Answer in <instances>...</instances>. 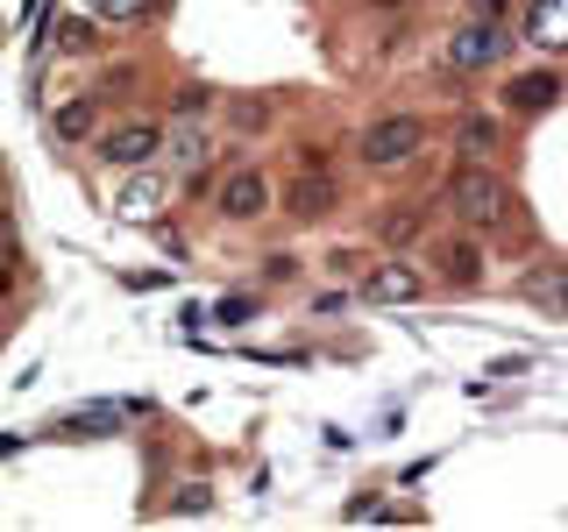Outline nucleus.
<instances>
[{
    "label": "nucleus",
    "instance_id": "nucleus-3",
    "mask_svg": "<svg viewBox=\"0 0 568 532\" xmlns=\"http://www.w3.org/2000/svg\"><path fill=\"white\" fill-rule=\"evenodd\" d=\"M505 50H511V29H497V22H462L448 35V71H490V64H505Z\"/></svg>",
    "mask_w": 568,
    "mask_h": 532
},
{
    "label": "nucleus",
    "instance_id": "nucleus-13",
    "mask_svg": "<svg viewBox=\"0 0 568 532\" xmlns=\"http://www.w3.org/2000/svg\"><path fill=\"white\" fill-rule=\"evenodd\" d=\"M93 121H100V100H71L50 114V129H58V142H85L93 135Z\"/></svg>",
    "mask_w": 568,
    "mask_h": 532
},
{
    "label": "nucleus",
    "instance_id": "nucleus-17",
    "mask_svg": "<svg viewBox=\"0 0 568 532\" xmlns=\"http://www.w3.org/2000/svg\"><path fill=\"white\" fill-rule=\"evenodd\" d=\"M462 150H469V156L497 150V121H484V114H462Z\"/></svg>",
    "mask_w": 568,
    "mask_h": 532
},
{
    "label": "nucleus",
    "instance_id": "nucleus-25",
    "mask_svg": "<svg viewBox=\"0 0 568 532\" xmlns=\"http://www.w3.org/2000/svg\"><path fill=\"white\" fill-rule=\"evenodd\" d=\"M369 8H405V0H369Z\"/></svg>",
    "mask_w": 568,
    "mask_h": 532
},
{
    "label": "nucleus",
    "instance_id": "nucleus-16",
    "mask_svg": "<svg viewBox=\"0 0 568 532\" xmlns=\"http://www.w3.org/2000/svg\"><path fill=\"white\" fill-rule=\"evenodd\" d=\"M377 235H384L390 248H413V242H419V213H413V206H405V213H384Z\"/></svg>",
    "mask_w": 568,
    "mask_h": 532
},
{
    "label": "nucleus",
    "instance_id": "nucleus-7",
    "mask_svg": "<svg viewBox=\"0 0 568 532\" xmlns=\"http://www.w3.org/2000/svg\"><path fill=\"white\" fill-rule=\"evenodd\" d=\"M284 206H292V221H327L334 206H342V185H334L327 171H306L284 185Z\"/></svg>",
    "mask_w": 568,
    "mask_h": 532
},
{
    "label": "nucleus",
    "instance_id": "nucleus-4",
    "mask_svg": "<svg viewBox=\"0 0 568 532\" xmlns=\"http://www.w3.org/2000/svg\"><path fill=\"white\" fill-rule=\"evenodd\" d=\"M271 177L263 171H227L221 185H213V213H221V221H263V213H271Z\"/></svg>",
    "mask_w": 568,
    "mask_h": 532
},
{
    "label": "nucleus",
    "instance_id": "nucleus-6",
    "mask_svg": "<svg viewBox=\"0 0 568 532\" xmlns=\"http://www.w3.org/2000/svg\"><path fill=\"white\" fill-rule=\"evenodd\" d=\"M164 150H171V177H192V185H200L206 164H213V135L200 129V121H171Z\"/></svg>",
    "mask_w": 568,
    "mask_h": 532
},
{
    "label": "nucleus",
    "instance_id": "nucleus-11",
    "mask_svg": "<svg viewBox=\"0 0 568 532\" xmlns=\"http://www.w3.org/2000/svg\"><path fill=\"white\" fill-rule=\"evenodd\" d=\"M434 263H440V277H448L455 291H476V284H484V248L476 242H440Z\"/></svg>",
    "mask_w": 568,
    "mask_h": 532
},
{
    "label": "nucleus",
    "instance_id": "nucleus-12",
    "mask_svg": "<svg viewBox=\"0 0 568 532\" xmlns=\"http://www.w3.org/2000/svg\"><path fill=\"white\" fill-rule=\"evenodd\" d=\"M526 35H532L540 50H568V0H532Z\"/></svg>",
    "mask_w": 568,
    "mask_h": 532
},
{
    "label": "nucleus",
    "instance_id": "nucleus-2",
    "mask_svg": "<svg viewBox=\"0 0 568 532\" xmlns=\"http://www.w3.org/2000/svg\"><path fill=\"white\" fill-rule=\"evenodd\" d=\"M355 150H363L369 171H405L426 150V121L419 114H384V121H369V129H363Z\"/></svg>",
    "mask_w": 568,
    "mask_h": 532
},
{
    "label": "nucleus",
    "instance_id": "nucleus-19",
    "mask_svg": "<svg viewBox=\"0 0 568 532\" xmlns=\"http://www.w3.org/2000/svg\"><path fill=\"white\" fill-rule=\"evenodd\" d=\"M206 106H213L206 85H185V93H178V121H206Z\"/></svg>",
    "mask_w": 568,
    "mask_h": 532
},
{
    "label": "nucleus",
    "instance_id": "nucleus-14",
    "mask_svg": "<svg viewBox=\"0 0 568 532\" xmlns=\"http://www.w3.org/2000/svg\"><path fill=\"white\" fill-rule=\"evenodd\" d=\"M526 298H532V306H547V313H568V277L561 270H532L526 277Z\"/></svg>",
    "mask_w": 568,
    "mask_h": 532
},
{
    "label": "nucleus",
    "instance_id": "nucleus-18",
    "mask_svg": "<svg viewBox=\"0 0 568 532\" xmlns=\"http://www.w3.org/2000/svg\"><path fill=\"white\" fill-rule=\"evenodd\" d=\"M327 270L342 277V284H348V277H369V256H363V248H334V256H327Z\"/></svg>",
    "mask_w": 568,
    "mask_h": 532
},
{
    "label": "nucleus",
    "instance_id": "nucleus-20",
    "mask_svg": "<svg viewBox=\"0 0 568 532\" xmlns=\"http://www.w3.org/2000/svg\"><path fill=\"white\" fill-rule=\"evenodd\" d=\"M106 426H121V412H79V419H64L58 433H106Z\"/></svg>",
    "mask_w": 568,
    "mask_h": 532
},
{
    "label": "nucleus",
    "instance_id": "nucleus-5",
    "mask_svg": "<svg viewBox=\"0 0 568 532\" xmlns=\"http://www.w3.org/2000/svg\"><path fill=\"white\" fill-rule=\"evenodd\" d=\"M156 150H164V129H156V121H121V129L100 135V156H106L114 171H142Z\"/></svg>",
    "mask_w": 568,
    "mask_h": 532
},
{
    "label": "nucleus",
    "instance_id": "nucleus-8",
    "mask_svg": "<svg viewBox=\"0 0 568 532\" xmlns=\"http://www.w3.org/2000/svg\"><path fill=\"white\" fill-rule=\"evenodd\" d=\"M164 200H171V177L142 164V171L129 177V185H121V200H114V213H121V221H156V213H164Z\"/></svg>",
    "mask_w": 568,
    "mask_h": 532
},
{
    "label": "nucleus",
    "instance_id": "nucleus-21",
    "mask_svg": "<svg viewBox=\"0 0 568 532\" xmlns=\"http://www.w3.org/2000/svg\"><path fill=\"white\" fill-rule=\"evenodd\" d=\"M263 277H284V284H292L298 277V256H284V248H277V256H263Z\"/></svg>",
    "mask_w": 568,
    "mask_h": 532
},
{
    "label": "nucleus",
    "instance_id": "nucleus-22",
    "mask_svg": "<svg viewBox=\"0 0 568 532\" xmlns=\"http://www.w3.org/2000/svg\"><path fill=\"white\" fill-rule=\"evenodd\" d=\"M476 22H497V29H505L511 22V0H476Z\"/></svg>",
    "mask_w": 568,
    "mask_h": 532
},
{
    "label": "nucleus",
    "instance_id": "nucleus-9",
    "mask_svg": "<svg viewBox=\"0 0 568 532\" xmlns=\"http://www.w3.org/2000/svg\"><path fill=\"white\" fill-rule=\"evenodd\" d=\"M363 298H369V306H413V298H419V270H413V263H369Z\"/></svg>",
    "mask_w": 568,
    "mask_h": 532
},
{
    "label": "nucleus",
    "instance_id": "nucleus-10",
    "mask_svg": "<svg viewBox=\"0 0 568 532\" xmlns=\"http://www.w3.org/2000/svg\"><path fill=\"white\" fill-rule=\"evenodd\" d=\"M555 100H561V79H555V71H519V79L505 85V106H511V114H547Z\"/></svg>",
    "mask_w": 568,
    "mask_h": 532
},
{
    "label": "nucleus",
    "instance_id": "nucleus-15",
    "mask_svg": "<svg viewBox=\"0 0 568 532\" xmlns=\"http://www.w3.org/2000/svg\"><path fill=\"white\" fill-rule=\"evenodd\" d=\"M227 129H242V135H263V129H271V100H256V93L227 100Z\"/></svg>",
    "mask_w": 568,
    "mask_h": 532
},
{
    "label": "nucleus",
    "instance_id": "nucleus-1",
    "mask_svg": "<svg viewBox=\"0 0 568 532\" xmlns=\"http://www.w3.org/2000/svg\"><path fill=\"white\" fill-rule=\"evenodd\" d=\"M440 206H448L462 227H505L511 221V192L490 164H455L440 177Z\"/></svg>",
    "mask_w": 568,
    "mask_h": 532
},
{
    "label": "nucleus",
    "instance_id": "nucleus-23",
    "mask_svg": "<svg viewBox=\"0 0 568 532\" xmlns=\"http://www.w3.org/2000/svg\"><path fill=\"white\" fill-rule=\"evenodd\" d=\"M206 504H213L206 483H185V497H178V511H206Z\"/></svg>",
    "mask_w": 568,
    "mask_h": 532
},
{
    "label": "nucleus",
    "instance_id": "nucleus-24",
    "mask_svg": "<svg viewBox=\"0 0 568 532\" xmlns=\"http://www.w3.org/2000/svg\"><path fill=\"white\" fill-rule=\"evenodd\" d=\"M100 14H114V22H129V14H142V0H100Z\"/></svg>",
    "mask_w": 568,
    "mask_h": 532
}]
</instances>
